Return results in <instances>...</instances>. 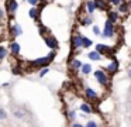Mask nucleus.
Listing matches in <instances>:
<instances>
[{
  "label": "nucleus",
  "mask_w": 131,
  "mask_h": 127,
  "mask_svg": "<svg viewBox=\"0 0 131 127\" xmlns=\"http://www.w3.org/2000/svg\"><path fill=\"white\" fill-rule=\"evenodd\" d=\"M9 85H10V83H7V82H4V83L2 85V86H3V87H7V86H9Z\"/></svg>",
  "instance_id": "37"
},
{
  "label": "nucleus",
  "mask_w": 131,
  "mask_h": 127,
  "mask_svg": "<svg viewBox=\"0 0 131 127\" xmlns=\"http://www.w3.org/2000/svg\"><path fill=\"white\" fill-rule=\"evenodd\" d=\"M94 3H96V6H97L99 10H106V11L110 10V6L107 4L106 0H94Z\"/></svg>",
  "instance_id": "21"
},
{
  "label": "nucleus",
  "mask_w": 131,
  "mask_h": 127,
  "mask_svg": "<svg viewBox=\"0 0 131 127\" xmlns=\"http://www.w3.org/2000/svg\"><path fill=\"white\" fill-rule=\"evenodd\" d=\"M71 126H72V127H82L83 124H82V123H78V121H72Z\"/></svg>",
  "instance_id": "34"
},
{
  "label": "nucleus",
  "mask_w": 131,
  "mask_h": 127,
  "mask_svg": "<svg viewBox=\"0 0 131 127\" xmlns=\"http://www.w3.org/2000/svg\"><path fill=\"white\" fill-rule=\"evenodd\" d=\"M40 10H41V8H38L37 6H31V8L28 10V16H30V18H32L35 23L40 21Z\"/></svg>",
  "instance_id": "12"
},
{
  "label": "nucleus",
  "mask_w": 131,
  "mask_h": 127,
  "mask_svg": "<svg viewBox=\"0 0 131 127\" xmlns=\"http://www.w3.org/2000/svg\"><path fill=\"white\" fill-rule=\"evenodd\" d=\"M71 48H72V55L69 56V58H72L73 54H79L80 52V51H78V50L82 48V34L78 33V31L71 35Z\"/></svg>",
  "instance_id": "3"
},
{
  "label": "nucleus",
  "mask_w": 131,
  "mask_h": 127,
  "mask_svg": "<svg viewBox=\"0 0 131 127\" xmlns=\"http://www.w3.org/2000/svg\"><path fill=\"white\" fill-rule=\"evenodd\" d=\"M37 27H38V33H40L41 37H45L47 34H49V30H48V28H47L41 21H37Z\"/></svg>",
  "instance_id": "22"
},
{
  "label": "nucleus",
  "mask_w": 131,
  "mask_h": 127,
  "mask_svg": "<svg viewBox=\"0 0 131 127\" xmlns=\"http://www.w3.org/2000/svg\"><path fill=\"white\" fill-rule=\"evenodd\" d=\"M17 8H18V2L17 0H7L6 2V11L9 13L10 18L14 17V13L17 11Z\"/></svg>",
  "instance_id": "8"
},
{
  "label": "nucleus",
  "mask_w": 131,
  "mask_h": 127,
  "mask_svg": "<svg viewBox=\"0 0 131 127\" xmlns=\"http://www.w3.org/2000/svg\"><path fill=\"white\" fill-rule=\"evenodd\" d=\"M108 3H110V4H113V6H118L120 3H123V0H108Z\"/></svg>",
  "instance_id": "32"
},
{
  "label": "nucleus",
  "mask_w": 131,
  "mask_h": 127,
  "mask_svg": "<svg viewBox=\"0 0 131 127\" xmlns=\"http://www.w3.org/2000/svg\"><path fill=\"white\" fill-rule=\"evenodd\" d=\"M41 2H47V0H41Z\"/></svg>",
  "instance_id": "39"
},
{
  "label": "nucleus",
  "mask_w": 131,
  "mask_h": 127,
  "mask_svg": "<svg viewBox=\"0 0 131 127\" xmlns=\"http://www.w3.org/2000/svg\"><path fill=\"white\" fill-rule=\"evenodd\" d=\"M107 18L111 20L113 23H117L120 20V11H114V10H108L107 11Z\"/></svg>",
  "instance_id": "17"
},
{
  "label": "nucleus",
  "mask_w": 131,
  "mask_h": 127,
  "mask_svg": "<svg viewBox=\"0 0 131 127\" xmlns=\"http://www.w3.org/2000/svg\"><path fill=\"white\" fill-rule=\"evenodd\" d=\"M93 76H94V79L97 81V83H99L100 86L104 87V86H110L111 85L110 75H108L104 69H96L93 72Z\"/></svg>",
  "instance_id": "1"
},
{
  "label": "nucleus",
  "mask_w": 131,
  "mask_h": 127,
  "mask_svg": "<svg viewBox=\"0 0 131 127\" xmlns=\"http://www.w3.org/2000/svg\"><path fill=\"white\" fill-rule=\"evenodd\" d=\"M92 23H93V17H92V14H88V16H82V17H80V24H82L83 27L92 25Z\"/></svg>",
  "instance_id": "19"
},
{
  "label": "nucleus",
  "mask_w": 131,
  "mask_h": 127,
  "mask_svg": "<svg viewBox=\"0 0 131 127\" xmlns=\"http://www.w3.org/2000/svg\"><path fill=\"white\" fill-rule=\"evenodd\" d=\"M86 127H97L99 126V124H97V121H94V120H89L88 123L85 124Z\"/></svg>",
  "instance_id": "29"
},
{
  "label": "nucleus",
  "mask_w": 131,
  "mask_h": 127,
  "mask_svg": "<svg viewBox=\"0 0 131 127\" xmlns=\"http://www.w3.org/2000/svg\"><path fill=\"white\" fill-rule=\"evenodd\" d=\"M10 51L9 50H6L4 47H0V59H4L7 56V54H9Z\"/></svg>",
  "instance_id": "25"
},
{
  "label": "nucleus",
  "mask_w": 131,
  "mask_h": 127,
  "mask_svg": "<svg viewBox=\"0 0 131 127\" xmlns=\"http://www.w3.org/2000/svg\"><path fill=\"white\" fill-rule=\"evenodd\" d=\"M44 42H45V45L49 48V50H58V48H59L58 40L55 38L54 35H51V34H47V35L44 37Z\"/></svg>",
  "instance_id": "7"
},
{
  "label": "nucleus",
  "mask_w": 131,
  "mask_h": 127,
  "mask_svg": "<svg viewBox=\"0 0 131 127\" xmlns=\"http://www.w3.org/2000/svg\"><path fill=\"white\" fill-rule=\"evenodd\" d=\"M9 51L14 56H17V55H20V52H21V45L18 44V42H16V41H12L10 45H9Z\"/></svg>",
  "instance_id": "14"
},
{
  "label": "nucleus",
  "mask_w": 131,
  "mask_h": 127,
  "mask_svg": "<svg viewBox=\"0 0 131 127\" xmlns=\"http://www.w3.org/2000/svg\"><path fill=\"white\" fill-rule=\"evenodd\" d=\"M123 2H128V0H123Z\"/></svg>",
  "instance_id": "38"
},
{
  "label": "nucleus",
  "mask_w": 131,
  "mask_h": 127,
  "mask_svg": "<svg viewBox=\"0 0 131 127\" xmlns=\"http://www.w3.org/2000/svg\"><path fill=\"white\" fill-rule=\"evenodd\" d=\"M118 69H120V62H118V59L116 58V56H111V61H110V64L107 65V66L104 68V71L108 73L110 76H114L117 72H118Z\"/></svg>",
  "instance_id": "5"
},
{
  "label": "nucleus",
  "mask_w": 131,
  "mask_h": 127,
  "mask_svg": "<svg viewBox=\"0 0 131 127\" xmlns=\"http://www.w3.org/2000/svg\"><path fill=\"white\" fill-rule=\"evenodd\" d=\"M6 18V14H4V10H0V20Z\"/></svg>",
  "instance_id": "35"
},
{
  "label": "nucleus",
  "mask_w": 131,
  "mask_h": 127,
  "mask_svg": "<svg viewBox=\"0 0 131 127\" xmlns=\"http://www.w3.org/2000/svg\"><path fill=\"white\" fill-rule=\"evenodd\" d=\"M9 30H10V35H12V38L20 37L21 34H23V28H21V25H20V24H17V23H14V24L10 25Z\"/></svg>",
  "instance_id": "11"
},
{
  "label": "nucleus",
  "mask_w": 131,
  "mask_h": 127,
  "mask_svg": "<svg viewBox=\"0 0 131 127\" xmlns=\"http://www.w3.org/2000/svg\"><path fill=\"white\" fill-rule=\"evenodd\" d=\"M85 97L88 99L89 102H97L99 100V95H97V92L93 90L92 87H89V86L85 87Z\"/></svg>",
  "instance_id": "9"
},
{
  "label": "nucleus",
  "mask_w": 131,
  "mask_h": 127,
  "mask_svg": "<svg viewBox=\"0 0 131 127\" xmlns=\"http://www.w3.org/2000/svg\"><path fill=\"white\" fill-rule=\"evenodd\" d=\"M92 71H93V68H92V65L89 64V62H86V64L82 65V68H80V73H82L83 76H88L92 73Z\"/></svg>",
  "instance_id": "20"
},
{
  "label": "nucleus",
  "mask_w": 131,
  "mask_h": 127,
  "mask_svg": "<svg viewBox=\"0 0 131 127\" xmlns=\"http://www.w3.org/2000/svg\"><path fill=\"white\" fill-rule=\"evenodd\" d=\"M79 109L83 114H92V113H93V106H92L89 102H82V103L79 104Z\"/></svg>",
  "instance_id": "13"
},
{
  "label": "nucleus",
  "mask_w": 131,
  "mask_h": 127,
  "mask_svg": "<svg viewBox=\"0 0 131 127\" xmlns=\"http://www.w3.org/2000/svg\"><path fill=\"white\" fill-rule=\"evenodd\" d=\"M130 23H131V17H130Z\"/></svg>",
  "instance_id": "40"
},
{
  "label": "nucleus",
  "mask_w": 131,
  "mask_h": 127,
  "mask_svg": "<svg viewBox=\"0 0 131 127\" xmlns=\"http://www.w3.org/2000/svg\"><path fill=\"white\" fill-rule=\"evenodd\" d=\"M52 59L47 56H40V58L34 59V61H30V66L31 68H44V66H49V64H52Z\"/></svg>",
  "instance_id": "4"
},
{
  "label": "nucleus",
  "mask_w": 131,
  "mask_h": 127,
  "mask_svg": "<svg viewBox=\"0 0 131 127\" xmlns=\"http://www.w3.org/2000/svg\"><path fill=\"white\" fill-rule=\"evenodd\" d=\"M88 58L90 59V61H93V62H99V61H102L103 55L97 50H94V51H89L88 52Z\"/></svg>",
  "instance_id": "15"
},
{
  "label": "nucleus",
  "mask_w": 131,
  "mask_h": 127,
  "mask_svg": "<svg viewBox=\"0 0 131 127\" xmlns=\"http://www.w3.org/2000/svg\"><path fill=\"white\" fill-rule=\"evenodd\" d=\"M48 72H49V66H44V68H41V71H40V73H38V76H40V78H44V76H45Z\"/></svg>",
  "instance_id": "26"
},
{
  "label": "nucleus",
  "mask_w": 131,
  "mask_h": 127,
  "mask_svg": "<svg viewBox=\"0 0 131 127\" xmlns=\"http://www.w3.org/2000/svg\"><path fill=\"white\" fill-rule=\"evenodd\" d=\"M23 2H27V0H23Z\"/></svg>",
  "instance_id": "41"
},
{
  "label": "nucleus",
  "mask_w": 131,
  "mask_h": 127,
  "mask_svg": "<svg viewBox=\"0 0 131 127\" xmlns=\"http://www.w3.org/2000/svg\"><path fill=\"white\" fill-rule=\"evenodd\" d=\"M66 119L69 120V123H72V121L76 120V110H75V109H69L68 112H66Z\"/></svg>",
  "instance_id": "24"
},
{
  "label": "nucleus",
  "mask_w": 131,
  "mask_h": 127,
  "mask_svg": "<svg viewBox=\"0 0 131 127\" xmlns=\"http://www.w3.org/2000/svg\"><path fill=\"white\" fill-rule=\"evenodd\" d=\"M94 50H97L103 56H113L114 54H116V48L108 47V45H106V44H97Z\"/></svg>",
  "instance_id": "6"
},
{
  "label": "nucleus",
  "mask_w": 131,
  "mask_h": 127,
  "mask_svg": "<svg viewBox=\"0 0 131 127\" xmlns=\"http://www.w3.org/2000/svg\"><path fill=\"white\" fill-rule=\"evenodd\" d=\"M127 76H128V79H131V68L127 71Z\"/></svg>",
  "instance_id": "36"
},
{
  "label": "nucleus",
  "mask_w": 131,
  "mask_h": 127,
  "mask_svg": "<svg viewBox=\"0 0 131 127\" xmlns=\"http://www.w3.org/2000/svg\"><path fill=\"white\" fill-rule=\"evenodd\" d=\"M96 10H97V6L94 3V0H88L86 2V11H88V14H93Z\"/></svg>",
  "instance_id": "16"
},
{
  "label": "nucleus",
  "mask_w": 131,
  "mask_h": 127,
  "mask_svg": "<svg viewBox=\"0 0 131 127\" xmlns=\"http://www.w3.org/2000/svg\"><path fill=\"white\" fill-rule=\"evenodd\" d=\"M92 31H93L94 35H100V34H102V30H100V27H99V25H96V24H93V27H92Z\"/></svg>",
  "instance_id": "27"
},
{
  "label": "nucleus",
  "mask_w": 131,
  "mask_h": 127,
  "mask_svg": "<svg viewBox=\"0 0 131 127\" xmlns=\"http://www.w3.org/2000/svg\"><path fill=\"white\" fill-rule=\"evenodd\" d=\"M100 35L103 38H114V35H116V23H113L111 20L107 18L104 21V27H103Z\"/></svg>",
  "instance_id": "2"
},
{
  "label": "nucleus",
  "mask_w": 131,
  "mask_h": 127,
  "mask_svg": "<svg viewBox=\"0 0 131 127\" xmlns=\"http://www.w3.org/2000/svg\"><path fill=\"white\" fill-rule=\"evenodd\" d=\"M6 119H7V112L3 107H0V120H6Z\"/></svg>",
  "instance_id": "28"
},
{
  "label": "nucleus",
  "mask_w": 131,
  "mask_h": 127,
  "mask_svg": "<svg viewBox=\"0 0 131 127\" xmlns=\"http://www.w3.org/2000/svg\"><path fill=\"white\" fill-rule=\"evenodd\" d=\"M117 10H118L121 14H127L128 11H130V3H128V2L120 3V4L117 6Z\"/></svg>",
  "instance_id": "18"
},
{
  "label": "nucleus",
  "mask_w": 131,
  "mask_h": 127,
  "mask_svg": "<svg viewBox=\"0 0 131 127\" xmlns=\"http://www.w3.org/2000/svg\"><path fill=\"white\" fill-rule=\"evenodd\" d=\"M12 72L14 73V75H20V73L23 72V71H21L20 65H17V66H14V68H13V71H12Z\"/></svg>",
  "instance_id": "30"
},
{
  "label": "nucleus",
  "mask_w": 131,
  "mask_h": 127,
  "mask_svg": "<svg viewBox=\"0 0 131 127\" xmlns=\"http://www.w3.org/2000/svg\"><path fill=\"white\" fill-rule=\"evenodd\" d=\"M92 45H93V41H92L90 38H88L86 35H82V48L88 50V48H90Z\"/></svg>",
  "instance_id": "23"
},
{
  "label": "nucleus",
  "mask_w": 131,
  "mask_h": 127,
  "mask_svg": "<svg viewBox=\"0 0 131 127\" xmlns=\"http://www.w3.org/2000/svg\"><path fill=\"white\" fill-rule=\"evenodd\" d=\"M14 116H16V117H23V116H24V112H21V110H16V112H14Z\"/></svg>",
  "instance_id": "33"
},
{
  "label": "nucleus",
  "mask_w": 131,
  "mask_h": 127,
  "mask_svg": "<svg viewBox=\"0 0 131 127\" xmlns=\"http://www.w3.org/2000/svg\"><path fill=\"white\" fill-rule=\"evenodd\" d=\"M82 65H83V62L80 61V59H78V58H69V68H71L73 72H80V68H82Z\"/></svg>",
  "instance_id": "10"
},
{
  "label": "nucleus",
  "mask_w": 131,
  "mask_h": 127,
  "mask_svg": "<svg viewBox=\"0 0 131 127\" xmlns=\"http://www.w3.org/2000/svg\"><path fill=\"white\" fill-rule=\"evenodd\" d=\"M30 3V6H38L41 3V0H27Z\"/></svg>",
  "instance_id": "31"
}]
</instances>
